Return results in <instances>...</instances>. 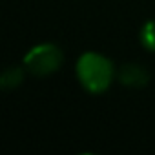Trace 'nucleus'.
Instances as JSON below:
<instances>
[{"label":"nucleus","instance_id":"nucleus-1","mask_svg":"<svg viewBox=\"0 0 155 155\" xmlns=\"http://www.w3.org/2000/svg\"><path fill=\"white\" fill-rule=\"evenodd\" d=\"M75 71H77V79H79L81 86L93 95L104 93L115 79L113 62L97 51L82 53L77 60Z\"/></svg>","mask_w":155,"mask_h":155},{"label":"nucleus","instance_id":"nucleus-2","mask_svg":"<svg viewBox=\"0 0 155 155\" xmlns=\"http://www.w3.org/2000/svg\"><path fill=\"white\" fill-rule=\"evenodd\" d=\"M64 62V53L57 44L44 42L33 46L24 57V68L35 77H48L60 69Z\"/></svg>","mask_w":155,"mask_h":155},{"label":"nucleus","instance_id":"nucleus-3","mask_svg":"<svg viewBox=\"0 0 155 155\" xmlns=\"http://www.w3.org/2000/svg\"><path fill=\"white\" fill-rule=\"evenodd\" d=\"M117 79L126 88H144L150 82V73L140 64H124L117 71Z\"/></svg>","mask_w":155,"mask_h":155},{"label":"nucleus","instance_id":"nucleus-4","mask_svg":"<svg viewBox=\"0 0 155 155\" xmlns=\"http://www.w3.org/2000/svg\"><path fill=\"white\" fill-rule=\"evenodd\" d=\"M26 68L24 64L22 66H9L2 71V75H0V88L2 90H15L18 88L24 79H26Z\"/></svg>","mask_w":155,"mask_h":155},{"label":"nucleus","instance_id":"nucleus-5","mask_svg":"<svg viewBox=\"0 0 155 155\" xmlns=\"http://www.w3.org/2000/svg\"><path fill=\"white\" fill-rule=\"evenodd\" d=\"M140 44L144 49L155 53V20H148L140 28Z\"/></svg>","mask_w":155,"mask_h":155}]
</instances>
